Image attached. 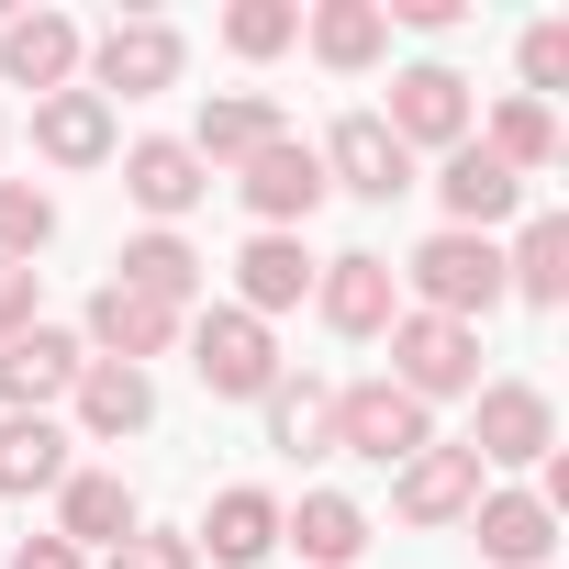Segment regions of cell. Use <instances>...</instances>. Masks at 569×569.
<instances>
[{
    "mask_svg": "<svg viewBox=\"0 0 569 569\" xmlns=\"http://www.w3.org/2000/svg\"><path fill=\"white\" fill-rule=\"evenodd\" d=\"M34 291H46V268H12V257H0V347L34 325Z\"/></svg>",
    "mask_w": 569,
    "mask_h": 569,
    "instance_id": "35",
    "label": "cell"
},
{
    "mask_svg": "<svg viewBox=\"0 0 569 569\" xmlns=\"http://www.w3.org/2000/svg\"><path fill=\"white\" fill-rule=\"evenodd\" d=\"M112 279H123V291H146V302H168V313H190V291H201V257H190V234H134Z\"/></svg>",
    "mask_w": 569,
    "mask_h": 569,
    "instance_id": "27",
    "label": "cell"
},
{
    "mask_svg": "<svg viewBox=\"0 0 569 569\" xmlns=\"http://www.w3.org/2000/svg\"><path fill=\"white\" fill-rule=\"evenodd\" d=\"M469 458L480 469H547L558 458V402L536 380H491L480 413H469Z\"/></svg>",
    "mask_w": 569,
    "mask_h": 569,
    "instance_id": "5",
    "label": "cell"
},
{
    "mask_svg": "<svg viewBox=\"0 0 569 569\" xmlns=\"http://www.w3.org/2000/svg\"><path fill=\"white\" fill-rule=\"evenodd\" d=\"M90 79H101V101H112V90H123V101L179 90V34H168V23H112V34L90 46Z\"/></svg>",
    "mask_w": 569,
    "mask_h": 569,
    "instance_id": "18",
    "label": "cell"
},
{
    "mask_svg": "<svg viewBox=\"0 0 569 569\" xmlns=\"http://www.w3.org/2000/svg\"><path fill=\"white\" fill-rule=\"evenodd\" d=\"M502 291H525L536 313L569 302V223H558V212H525V234H513V257H502Z\"/></svg>",
    "mask_w": 569,
    "mask_h": 569,
    "instance_id": "25",
    "label": "cell"
},
{
    "mask_svg": "<svg viewBox=\"0 0 569 569\" xmlns=\"http://www.w3.org/2000/svg\"><path fill=\"white\" fill-rule=\"evenodd\" d=\"M469 502H480V458L469 447H425V458L391 469V513L402 525H469Z\"/></svg>",
    "mask_w": 569,
    "mask_h": 569,
    "instance_id": "14",
    "label": "cell"
},
{
    "mask_svg": "<svg viewBox=\"0 0 569 569\" xmlns=\"http://www.w3.org/2000/svg\"><path fill=\"white\" fill-rule=\"evenodd\" d=\"M313 268H325V257H313L302 234H246V257H234V313H257V325H268V313H302V302H313Z\"/></svg>",
    "mask_w": 569,
    "mask_h": 569,
    "instance_id": "13",
    "label": "cell"
},
{
    "mask_svg": "<svg viewBox=\"0 0 569 569\" xmlns=\"http://www.w3.org/2000/svg\"><path fill=\"white\" fill-rule=\"evenodd\" d=\"M391 279L413 291V313H447V325H480L491 302H513V291H502V246H491V234H425Z\"/></svg>",
    "mask_w": 569,
    "mask_h": 569,
    "instance_id": "1",
    "label": "cell"
},
{
    "mask_svg": "<svg viewBox=\"0 0 569 569\" xmlns=\"http://www.w3.org/2000/svg\"><path fill=\"white\" fill-rule=\"evenodd\" d=\"M313 313H325L336 336H391V313H402V279H391V257H369V246L325 257V268H313Z\"/></svg>",
    "mask_w": 569,
    "mask_h": 569,
    "instance_id": "8",
    "label": "cell"
},
{
    "mask_svg": "<svg viewBox=\"0 0 569 569\" xmlns=\"http://www.w3.org/2000/svg\"><path fill=\"white\" fill-rule=\"evenodd\" d=\"M123 190H134V212H157V234H168L179 212H201L212 168H201L179 134H146V146H123Z\"/></svg>",
    "mask_w": 569,
    "mask_h": 569,
    "instance_id": "16",
    "label": "cell"
},
{
    "mask_svg": "<svg viewBox=\"0 0 569 569\" xmlns=\"http://www.w3.org/2000/svg\"><path fill=\"white\" fill-rule=\"evenodd\" d=\"M425 447H436V425H425L413 391H391V380H347V391H336V458L402 469V458H425Z\"/></svg>",
    "mask_w": 569,
    "mask_h": 569,
    "instance_id": "3",
    "label": "cell"
},
{
    "mask_svg": "<svg viewBox=\"0 0 569 569\" xmlns=\"http://www.w3.org/2000/svg\"><path fill=\"white\" fill-rule=\"evenodd\" d=\"M291 123H279V101L268 90H223V101H201V134H179L201 168H246L257 146H279Z\"/></svg>",
    "mask_w": 569,
    "mask_h": 569,
    "instance_id": "19",
    "label": "cell"
},
{
    "mask_svg": "<svg viewBox=\"0 0 569 569\" xmlns=\"http://www.w3.org/2000/svg\"><path fill=\"white\" fill-rule=\"evenodd\" d=\"M179 325H190V313H168V302L123 291V279H101V291H90V358H112V369L168 358V347H179Z\"/></svg>",
    "mask_w": 569,
    "mask_h": 569,
    "instance_id": "12",
    "label": "cell"
},
{
    "mask_svg": "<svg viewBox=\"0 0 569 569\" xmlns=\"http://www.w3.org/2000/svg\"><path fill=\"white\" fill-rule=\"evenodd\" d=\"M268 447L279 458H336V391L325 380H279L268 391Z\"/></svg>",
    "mask_w": 569,
    "mask_h": 569,
    "instance_id": "28",
    "label": "cell"
},
{
    "mask_svg": "<svg viewBox=\"0 0 569 569\" xmlns=\"http://www.w3.org/2000/svg\"><path fill=\"white\" fill-rule=\"evenodd\" d=\"M68 480V425L57 413H0V491H57Z\"/></svg>",
    "mask_w": 569,
    "mask_h": 569,
    "instance_id": "26",
    "label": "cell"
},
{
    "mask_svg": "<svg viewBox=\"0 0 569 569\" xmlns=\"http://www.w3.org/2000/svg\"><path fill=\"white\" fill-rule=\"evenodd\" d=\"M391 391H413V402L480 391V325H447V313H391Z\"/></svg>",
    "mask_w": 569,
    "mask_h": 569,
    "instance_id": "2",
    "label": "cell"
},
{
    "mask_svg": "<svg viewBox=\"0 0 569 569\" xmlns=\"http://www.w3.org/2000/svg\"><path fill=\"white\" fill-rule=\"evenodd\" d=\"M480 146H491V157H502V168H513V179H536V168H547V157H558V112H547V101H502V112H491V134H480Z\"/></svg>",
    "mask_w": 569,
    "mask_h": 569,
    "instance_id": "30",
    "label": "cell"
},
{
    "mask_svg": "<svg viewBox=\"0 0 569 569\" xmlns=\"http://www.w3.org/2000/svg\"><path fill=\"white\" fill-rule=\"evenodd\" d=\"M313 157H325V190H358V201H402V190H413V157L391 146L380 112H347Z\"/></svg>",
    "mask_w": 569,
    "mask_h": 569,
    "instance_id": "9",
    "label": "cell"
},
{
    "mask_svg": "<svg viewBox=\"0 0 569 569\" xmlns=\"http://www.w3.org/2000/svg\"><path fill=\"white\" fill-rule=\"evenodd\" d=\"M380 46H391V12H380V0H325V12H313V57H325L336 79L380 68Z\"/></svg>",
    "mask_w": 569,
    "mask_h": 569,
    "instance_id": "29",
    "label": "cell"
},
{
    "mask_svg": "<svg viewBox=\"0 0 569 569\" xmlns=\"http://www.w3.org/2000/svg\"><path fill=\"white\" fill-rule=\"evenodd\" d=\"M201 558H223V569H257L268 547H279V502L268 491H212V513H201V536H190Z\"/></svg>",
    "mask_w": 569,
    "mask_h": 569,
    "instance_id": "24",
    "label": "cell"
},
{
    "mask_svg": "<svg viewBox=\"0 0 569 569\" xmlns=\"http://www.w3.org/2000/svg\"><path fill=\"white\" fill-rule=\"evenodd\" d=\"M34 146H46L57 168H101V157H112V101H101V90H46V101H34Z\"/></svg>",
    "mask_w": 569,
    "mask_h": 569,
    "instance_id": "22",
    "label": "cell"
},
{
    "mask_svg": "<svg viewBox=\"0 0 569 569\" xmlns=\"http://www.w3.org/2000/svg\"><path fill=\"white\" fill-rule=\"evenodd\" d=\"M79 57H90V46H79V23H68V12H12V23H0V79L34 90V101H46V90H68V79H79Z\"/></svg>",
    "mask_w": 569,
    "mask_h": 569,
    "instance_id": "15",
    "label": "cell"
},
{
    "mask_svg": "<svg viewBox=\"0 0 569 569\" xmlns=\"http://www.w3.org/2000/svg\"><path fill=\"white\" fill-rule=\"evenodd\" d=\"M223 46H234V57H279V46H302V12H291V0H234V12H223Z\"/></svg>",
    "mask_w": 569,
    "mask_h": 569,
    "instance_id": "32",
    "label": "cell"
},
{
    "mask_svg": "<svg viewBox=\"0 0 569 569\" xmlns=\"http://www.w3.org/2000/svg\"><path fill=\"white\" fill-rule=\"evenodd\" d=\"M436 201H447V234H491V223H513V212H525V179H513V168L469 134V146H447Z\"/></svg>",
    "mask_w": 569,
    "mask_h": 569,
    "instance_id": "10",
    "label": "cell"
},
{
    "mask_svg": "<svg viewBox=\"0 0 569 569\" xmlns=\"http://www.w3.org/2000/svg\"><path fill=\"white\" fill-rule=\"evenodd\" d=\"M134 525H146V513H134V491H123L112 469H68V480H57V536H68V547H123Z\"/></svg>",
    "mask_w": 569,
    "mask_h": 569,
    "instance_id": "21",
    "label": "cell"
},
{
    "mask_svg": "<svg viewBox=\"0 0 569 569\" xmlns=\"http://www.w3.org/2000/svg\"><path fill=\"white\" fill-rule=\"evenodd\" d=\"M79 369H90V347H79V336L23 325L12 347H0V413H46V402H68V391H79Z\"/></svg>",
    "mask_w": 569,
    "mask_h": 569,
    "instance_id": "11",
    "label": "cell"
},
{
    "mask_svg": "<svg viewBox=\"0 0 569 569\" xmlns=\"http://www.w3.org/2000/svg\"><path fill=\"white\" fill-rule=\"evenodd\" d=\"M391 12H402L413 34H458V23H469V0H391Z\"/></svg>",
    "mask_w": 569,
    "mask_h": 569,
    "instance_id": "36",
    "label": "cell"
},
{
    "mask_svg": "<svg viewBox=\"0 0 569 569\" xmlns=\"http://www.w3.org/2000/svg\"><path fill=\"white\" fill-rule=\"evenodd\" d=\"M12 569H90V558H79L68 536H23V547H12Z\"/></svg>",
    "mask_w": 569,
    "mask_h": 569,
    "instance_id": "37",
    "label": "cell"
},
{
    "mask_svg": "<svg viewBox=\"0 0 569 569\" xmlns=\"http://www.w3.org/2000/svg\"><path fill=\"white\" fill-rule=\"evenodd\" d=\"M46 234H57V201H46L34 179H0V257L34 268V257H46Z\"/></svg>",
    "mask_w": 569,
    "mask_h": 569,
    "instance_id": "31",
    "label": "cell"
},
{
    "mask_svg": "<svg viewBox=\"0 0 569 569\" xmlns=\"http://www.w3.org/2000/svg\"><path fill=\"white\" fill-rule=\"evenodd\" d=\"M380 123H391V146H402V157H413V146H436V157H447V146H469V79L425 57V68H402V79H391V112H380Z\"/></svg>",
    "mask_w": 569,
    "mask_h": 569,
    "instance_id": "7",
    "label": "cell"
},
{
    "mask_svg": "<svg viewBox=\"0 0 569 569\" xmlns=\"http://www.w3.org/2000/svg\"><path fill=\"white\" fill-rule=\"evenodd\" d=\"M279 536H291L313 569H358L369 558V513L347 491H302V513H279Z\"/></svg>",
    "mask_w": 569,
    "mask_h": 569,
    "instance_id": "23",
    "label": "cell"
},
{
    "mask_svg": "<svg viewBox=\"0 0 569 569\" xmlns=\"http://www.w3.org/2000/svg\"><path fill=\"white\" fill-rule=\"evenodd\" d=\"M469 536H480L491 569H547V558H558V513H547L536 491H480V502H469Z\"/></svg>",
    "mask_w": 569,
    "mask_h": 569,
    "instance_id": "17",
    "label": "cell"
},
{
    "mask_svg": "<svg viewBox=\"0 0 569 569\" xmlns=\"http://www.w3.org/2000/svg\"><path fill=\"white\" fill-rule=\"evenodd\" d=\"M234 190H246L257 234H302V223L325 212V157H313L302 134H279V146H257V157L234 168Z\"/></svg>",
    "mask_w": 569,
    "mask_h": 569,
    "instance_id": "6",
    "label": "cell"
},
{
    "mask_svg": "<svg viewBox=\"0 0 569 569\" xmlns=\"http://www.w3.org/2000/svg\"><path fill=\"white\" fill-rule=\"evenodd\" d=\"M101 569H201V547H190V536H168V525H134Z\"/></svg>",
    "mask_w": 569,
    "mask_h": 569,
    "instance_id": "33",
    "label": "cell"
},
{
    "mask_svg": "<svg viewBox=\"0 0 569 569\" xmlns=\"http://www.w3.org/2000/svg\"><path fill=\"white\" fill-rule=\"evenodd\" d=\"M558 79H569V23H536L525 34V101H547Z\"/></svg>",
    "mask_w": 569,
    "mask_h": 569,
    "instance_id": "34",
    "label": "cell"
},
{
    "mask_svg": "<svg viewBox=\"0 0 569 569\" xmlns=\"http://www.w3.org/2000/svg\"><path fill=\"white\" fill-rule=\"evenodd\" d=\"M190 369H201L212 402H268V391H279V347H268V325L234 313V302L190 325Z\"/></svg>",
    "mask_w": 569,
    "mask_h": 569,
    "instance_id": "4",
    "label": "cell"
},
{
    "mask_svg": "<svg viewBox=\"0 0 569 569\" xmlns=\"http://www.w3.org/2000/svg\"><path fill=\"white\" fill-rule=\"evenodd\" d=\"M68 402H79V436H101V447H123V436L157 425V380L146 369H112V358H90Z\"/></svg>",
    "mask_w": 569,
    "mask_h": 569,
    "instance_id": "20",
    "label": "cell"
}]
</instances>
